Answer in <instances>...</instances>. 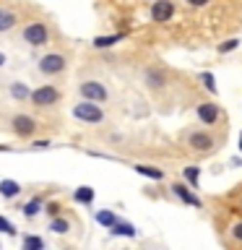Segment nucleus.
<instances>
[{"label":"nucleus","instance_id":"obj_24","mask_svg":"<svg viewBox=\"0 0 242 250\" xmlns=\"http://www.w3.org/2000/svg\"><path fill=\"white\" fill-rule=\"evenodd\" d=\"M37 211H39V201H31V203H29V206H26V208H23V214H26V216H34V214H37Z\"/></svg>","mask_w":242,"mask_h":250},{"label":"nucleus","instance_id":"obj_26","mask_svg":"<svg viewBox=\"0 0 242 250\" xmlns=\"http://www.w3.org/2000/svg\"><path fill=\"white\" fill-rule=\"evenodd\" d=\"M148 81H151V86H161V76L151 70V73H148Z\"/></svg>","mask_w":242,"mask_h":250},{"label":"nucleus","instance_id":"obj_11","mask_svg":"<svg viewBox=\"0 0 242 250\" xmlns=\"http://www.w3.org/2000/svg\"><path fill=\"white\" fill-rule=\"evenodd\" d=\"M16 26V13L11 11H0V31H8Z\"/></svg>","mask_w":242,"mask_h":250},{"label":"nucleus","instance_id":"obj_17","mask_svg":"<svg viewBox=\"0 0 242 250\" xmlns=\"http://www.w3.org/2000/svg\"><path fill=\"white\" fill-rule=\"evenodd\" d=\"M11 94H13L16 99H26V97H31V91H29L23 83H13V86H11Z\"/></svg>","mask_w":242,"mask_h":250},{"label":"nucleus","instance_id":"obj_25","mask_svg":"<svg viewBox=\"0 0 242 250\" xmlns=\"http://www.w3.org/2000/svg\"><path fill=\"white\" fill-rule=\"evenodd\" d=\"M234 47H237V39H229V42H224L219 50H222V52H229V50H234Z\"/></svg>","mask_w":242,"mask_h":250},{"label":"nucleus","instance_id":"obj_7","mask_svg":"<svg viewBox=\"0 0 242 250\" xmlns=\"http://www.w3.org/2000/svg\"><path fill=\"white\" fill-rule=\"evenodd\" d=\"M172 13H175V8H172L169 0H156L154 8H151V19L154 21H169Z\"/></svg>","mask_w":242,"mask_h":250},{"label":"nucleus","instance_id":"obj_16","mask_svg":"<svg viewBox=\"0 0 242 250\" xmlns=\"http://www.w3.org/2000/svg\"><path fill=\"white\" fill-rule=\"evenodd\" d=\"M76 201L91 203L94 201V190H91V188H78V190H76Z\"/></svg>","mask_w":242,"mask_h":250},{"label":"nucleus","instance_id":"obj_10","mask_svg":"<svg viewBox=\"0 0 242 250\" xmlns=\"http://www.w3.org/2000/svg\"><path fill=\"white\" fill-rule=\"evenodd\" d=\"M19 183L16 180H0V195H5V198H13V195H19Z\"/></svg>","mask_w":242,"mask_h":250},{"label":"nucleus","instance_id":"obj_12","mask_svg":"<svg viewBox=\"0 0 242 250\" xmlns=\"http://www.w3.org/2000/svg\"><path fill=\"white\" fill-rule=\"evenodd\" d=\"M112 232H115V234H125V237H136L133 224H125V222H115V224H112Z\"/></svg>","mask_w":242,"mask_h":250},{"label":"nucleus","instance_id":"obj_19","mask_svg":"<svg viewBox=\"0 0 242 250\" xmlns=\"http://www.w3.org/2000/svg\"><path fill=\"white\" fill-rule=\"evenodd\" d=\"M115 42H120V34H115V37H97V39H94V44H97V47H109Z\"/></svg>","mask_w":242,"mask_h":250},{"label":"nucleus","instance_id":"obj_2","mask_svg":"<svg viewBox=\"0 0 242 250\" xmlns=\"http://www.w3.org/2000/svg\"><path fill=\"white\" fill-rule=\"evenodd\" d=\"M58 99H60V94H58V89H52V86H39L37 91H31V102H34L37 107H50Z\"/></svg>","mask_w":242,"mask_h":250},{"label":"nucleus","instance_id":"obj_14","mask_svg":"<svg viewBox=\"0 0 242 250\" xmlns=\"http://www.w3.org/2000/svg\"><path fill=\"white\" fill-rule=\"evenodd\" d=\"M136 172H141V175L151 177V180H161V169H154V167H146V164H138Z\"/></svg>","mask_w":242,"mask_h":250},{"label":"nucleus","instance_id":"obj_6","mask_svg":"<svg viewBox=\"0 0 242 250\" xmlns=\"http://www.w3.org/2000/svg\"><path fill=\"white\" fill-rule=\"evenodd\" d=\"M13 130L19 133V136H31V133L37 130V123L31 120L29 115H16L13 117Z\"/></svg>","mask_w":242,"mask_h":250},{"label":"nucleus","instance_id":"obj_30","mask_svg":"<svg viewBox=\"0 0 242 250\" xmlns=\"http://www.w3.org/2000/svg\"><path fill=\"white\" fill-rule=\"evenodd\" d=\"M240 148H242V136H240Z\"/></svg>","mask_w":242,"mask_h":250},{"label":"nucleus","instance_id":"obj_15","mask_svg":"<svg viewBox=\"0 0 242 250\" xmlns=\"http://www.w3.org/2000/svg\"><path fill=\"white\" fill-rule=\"evenodd\" d=\"M97 222H99L101 227H112V224L117 222V219H115L112 211H99V214H97Z\"/></svg>","mask_w":242,"mask_h":250},{"label":"nucleus","instance_id":"obj_22","mask_svg":"<svg viewBox=\"0 0 242 250\" xmlns=\"http://www.w3.org/2000/svg\"><path fill=\"white\" fill-rule=\"evenodd\" d=\"M201 81L206 83V89H208V91H216V83H214V76H211V73H203V76H201Z\"/></svg>","mask_w":242,"mask_h":250},{"label":"nucleus","instance_id":"obj_4","mask_svg":"<svg viewBox=\"0 0 242 250\" xmlns=\"http://www.w3.org/2000/svg\"><path fill=\"white\" fill-rule=\"evenodd\" d=\"M81 97L83 99H91V102H104L107 99V89L97 81H86L81 83Z\"/></svg>","mask_w":242,"mask_h":250},{"label":"nucleus","instance_id":"obj_8","mask_svg":"<svg viewBox=\"0 0 242 250\" xmlns=\"http://www.w3.org/2000/svg\"><path fill=\"white\" fill-rule=\"evenodd\" d=\"M190 146L195 148V151H208V148L214 146V141H211V136H206V133H193Z\"/></svg>","mask_w":242,"mask_h":250},{"label":"nucleus","instance_id":"obj_21","mask_svg":"<svg viewBox=\"0 0 242 250\" xmlns=\"http://www.w3.org/2000/svg\"><path fill=\"white\" fill-rule=\"evenodd\" d=\"M50 229H52V232H58V234H62V232H68V222H65V219H55Z\"/></svg>","mask_w":242,"mask_h":250},{"label":"nucleus","instance_id":"obj_9","mask_svg":"<svg viewBox=\"0 0 242 250\" xmlns=\"http://www.w3.org/2000/svg\"><path fill=\"white\" fill-rule=\"evenodd\" d=\"M198 117H201L203 123H216L219 107L216 104H198Z\"/></svg>","mask_w":242,"mask_h":250},{"label":"nucleus","instance_id":"obj_28","mask_svg":"<svg viewBox=\"0 0 242 250\" xmlns=\"http://www.w3.org/2000/svg\"><path fill=\"white\" fill-rule=\"evenodd\" d=\"M187 3H190V5H206L208 0H187Z\"/></svg>","mask_w":242,"mask_h":250},{"label":"nucleus","instance_id":"obj_1","mask_svg":"<svg viewBox=\"0 0 242 250\" xmlns=\"http://www.w3.org/2000/svg\"><path fill=\"white\" fill-rule=\"evenodd\" d=\"M73 115L78 117V120H83V123H101V109L94 104V102L89 99V102H81V104H76V109H73Z\"/></svg>","mask_w":242,"mask_h":250},{"label":"nucleus","instance_id":"obj_20","mask_svg":"<svg viewBox=\"0 0 242 250\" xmlns=\"http://www.w3.org/2000/svg\"><path fill=\"white\" fill-rule=\"evenodd\" d=\"M185 177H187V183L198 185V177H201V172H198V167H187V169H185Z\"/></svg>","mask_w":242,"mask_h":250},{"label":"nucleus","instance_id":"obj_18","mask_svg":"<svg viewBox=\"0 0 242 250\" xmlns=\"http://www.w3.org/2000/svg\"><path fill=\"white\" fill-rule=\"evenodd\" d=\"M23 248H26V250H42L44 242H42V237H26V240H23Z\"/></svg>","mask_w":242,"mask_h":250},{"label":"nucleus","instance_id":"obj_13","mask_svg":"<svg viewBox=\"0 0 242 250\" xmlns=\"http://www.w3.org/2000/svg\"><path fill=\"white\" fill-rule=\"evenodd\" d=\"M175 193H177V195H180V198H182L185 203H193V206H201V201L195 198V195H190V193H187V188H185V185H175Z\"/></svg>","mask_w":242,"mask_h":250},{"label":"nucleus","instance_id":"obj_23","mask_svg":"<svg viewBox=\"0 0 242 250\" xmlns=\"http://www.w3.org/2000/svg\"><path fill=\"white\" fill-rule=\"evenodd\" d=\"M0 232H8V234H13V232H16V229H13V224L8 222V219H3V216H0Z\"/></svg>","mask_w":242,"mask_h":250},{"label":"nucleus","instance_id":"obj_27","mask_svg":"<svg viewBox=\"0 0 242 250\" xmlns=\"http://www.w3.org/2000/svg\"><path fill=\"white\" fill-rule=\"evenodd\" d=\"M234 237H237V240H242V222H240L237 227H234Z\"/></svg>","mask_w":242,"mask_h":250},{"label":"nucleus","instance_id":"obj_29","mask_svg":"<svg viewBox=\"0 0 242 250\" xmlns=\"http://www.w3.org/2000/svg\"><path fill=\"white\" fill-rule=\"evenodd\" d=\"M3 62H5V55H3V52H0V65H3Z\"/></svg>","mask_w":242,"mask_h":250},{"label":"nucleus","instance_id":"obj_3","mask_svg":"<svg viewBox=\"0 0 242 250\" xmlns=\"http://www.w3.org/2000/svg\"><path fill=\"white\" fill-rule=\"evenodd\" d=\"M62 68H65V58H62V55H44V58L39 60V70L47 73V76L60 73Z\"/></svg>","mask_w":242,"mask_h":250},{"label":"nucleus","instance_id":"obj_5","mask_svg":"<svg viewBox=\"0 0 242 250\" xmlns=\"http://www.w3.org/2000/svg\"><path fill=\"white\" fill-rule=\"evenodd\" d=\"M23 39H26L29 44L39 47V44H44V42H47V29L42 26V23H29L26 31H23Z\"/></svg>","mask_w":242,"mask_h":250}]
</instances>
